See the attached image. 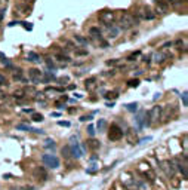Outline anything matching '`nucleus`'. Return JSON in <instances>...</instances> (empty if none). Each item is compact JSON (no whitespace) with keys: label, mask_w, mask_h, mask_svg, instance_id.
<instances>
[{"label":"nucleus","mask_w":188,"mask_h":190,"mask_svg":"<svg viewBox=\"0 0 188 190\" xmlns=\"http://www.w3.org/2000/svg\"><path fill=\"white\" fill-rule=\"evenodd\" d=\"M138 22H139V18L136 15H133V14H129V12H124L121 18H120L119 21V28L120 30H129V28H132V27H135L138 25Z\"/></svg>","instance_id":"1"},{"label":"nucleus","mask_w":188,"mask_h":190,"mask_svg":"<svg viewBox=\"0 0 188 190\" xmlns=\"http://www.w3.org/2000/svg\"><path fill=\"white\" fill-rule=\"evenodd\" d=\"M42 162L45 163V166H48L49 169H58L61 166V160L56 155H52V153H46V155L42 156Z\"/></svg>","instance_id":"2"},{"label":"nucleus","mask_w":188,"mask_h":190,"mask_svg":"<svg viewBox=\"0 0 188 190\" xmlns=\"http://www.w3.org/2000/svg\"><path fill=\"white\" fill-rule=\"evenodd\" d=\"M85 150H86V144L83 143H71L70 144V152H71V156L74 159H82L85 156Z\"/></svg>","instance_id":"3"},{"label":"nucleus","mask_w":188,"mask_h":190,"mask_svg":"<svg viewBox=\"0 0 188 190\" xmlns=\"http://www.w3.org/2000/svg\"><path fill=\"white\" fill-rule=\"evenodd\" d=\"M123 135H124V131L120 128L117 123H113L110 131H108V140L110 141H119V140L123 138Z\"/></svg>","instance_id":"4"},{"label":"nucleus","mask_w":188,"mask_h":190,"mask_svg":"<svg viewBox=\"0 0 188 190\" xmlns=\"http://www.w3.org/2000/svg\"><path fill=\"white\" fill-rule=\"evenodd\" d=\"M161 110H163L161 105H154L150 111H147V114H148V121H150L151 125H153V123H157V122L161 119Z\"/></svg>","instance_id":"5"},{"label":"nucleus","mask_w":188,"mask_h":190,"mask_svg":"<svg viewBox=\"0 0 188 190\" xmlns=\"http://www.w3.org/2000/svg\"><path fill=\"white\" fill-rule=\"evenodd\" d=\"M136 17L139 18V19H147V21H151V19L155 18V14H154L150 8H145V6H144V8H141V9L136 12Z\"/></svg>","instance_id":"6"},{"label":"nucleus","mask_w":188,"mask_h":190,"mask_svg":"<svg viewBox=\"0 0 188 190\" xmlns=\"http://www.w3.org/2000/svg\"><path fill=\"white\" fill-rule=\"evenodd\" d=\"M145 118H147V110H139L136 114H135V126H136L138 131L144 129Z\"/></svg>","instance_id":"7"},{"label":"nucleus","mask_w":188,"mask_h":190,"mask_svg":"<svg viewBox=\"0 0 188 190\" xmlns=\"http://www.w3.org/2000/svg\"><path fill=\"white\" fill-rule=\"evenodd\" d=\"M42 76H43V71H40L39 69H30L28 70V77H30V80L37 85V83H40L42 82Z\"/></svg>","instance_id":"8"},{"label":"nucleus","mask_w":188,"mask_h":190,"mask_svg":"<svg viewBox=\"0 0 188 190\" xmlns=\"http://www.w3.org/2000/svg\"><path fill=\"white\" fill-rule=\"evenodd\" d=\"M160 165H161V169L166 172L168 177H173L175 175V163H173V160H163Z\"/></svg>","instance_id":"9"},{"label":"nucleus","mask_w":188,"mask_h":190,"mask_svg":"<svg viewBox=\"0 0 188 190\" xmlns=\"http://www.w3.org/2000/svg\"><path fill=\"white\" fill-rule=\"evenodd\" d=\"M98 18H99V21L102 24H111L113 19H114V12H111V11H102V12H99Z\"/></svg>","instance_id":"10"},{"label":"nucleus","mask_w":188,"mask_h":190,"mask_svg":"<svg viewBox=\"0 0 188 190\" xmlns=\"http://www.w3.org/2000/svg\"><path fill=\"white\" fill-rule=\"evenodd\" d=\"M89 36L95 40H102V33H101V28L99 27H90L89 28Z\"/></svg>","instance_id":"11"},{"label":"nucleus","mask_w":188,"mask_h":190,"mask_svg":"<svg viewBox=\"0 0 188 190\" xmlns=\"http://www.w3.org/2000/svg\"><path fill=\"white\" fill-rule=\"evenodd\" d=\"M153 58H154V63H157V64H163V63L169 58V55H168L166 52H155Z\"/></svg>","instance_id":"12"},{"label":"nucleus","mask_w":188,"mask_h":190,"mask_svg":"<svg viewBox=\"0 0 188 190\" xmlns=\"http://www.w3.org/2000/svg\"><path fill=\"white\" fill-rule=\"evenodd\" d=\"M107 27H108V37L110 39H116V37H119V34H120V30L119 27H116V25H110V24H107Z\"/></svg>","instance_id":"13"},{"label":"nucleus","mask_w":188,"mask_h":190,"mask_svg":"<svg viewBox=\"0 0 188 190\" xmlns=\"http://www.w3.org/2000/svg\"><path fill=\"white\" fill-rule=\"evenodd\" d=\"M96 77H89V79H86L85 80V86L86 89H89V91H93L95 88H96Z\"/></svg>","instance_id":"14"},{"label":"nucleus","mask_w":188,"mask_h":190,"mask_svg":"<svg viewBox=\"0 0 188 190\" xmlns=\"http://www.w3.org/2000/svg\"><path fill=\"white\" fill-rule=\"evenodd\" d=\"M86 143H87V147H89V149H92V150H98V149L101 147V143H99L98 140H95V138L87 140Z\"/></svg>","instance_id":"15"},{"label":"nucleus","mask_w":188,"mask_h":190,"mask_svg":"<svg viewBox=\"0 0 188 190\" xmlns=\"http://www.w3.org/2000/svg\"><path fill=\"white\" fill-rule=\"evenodd\" d=\"M27 61H31V63H40V55L37 52H28L27 53Z\"/></svg>","instance_id":"16"},{"label":"nucleus","mask_w":188,"mask_h":190,"mask_svg":"<svg viewBox=\"0 0 188 190\" xmlns=\"http://www.w3.org/2000/svg\"><path fill=\"white\" fill-rule=\"evenodd\" d=\"M34 175H36V177H42V180H43V181H45V180L48 178V172H46V171H45V168H42V166L36 169V171H34Z\"/></svg>","instance_id":"17"},{"label":"nucleus","mask_w":188,"mask_h":190,"mask_svg":"<svg viewBox=\"0 0 188 190\" xmlns=\"http://www.w3.org/2000/svg\"><path fill=\"white\" fill-rule=\"evenodd\" d=\"M74 40H76L79 45H82V46H87V43H89V40H87L86 37H83V36H80V34L74 36Z\"/></svg>","instance_id":"18"},{"label":"nucleus","mask_w":188,"mask_h":190,"mask_svg":"<svg viewBox=\"0 0 188 190\" xmlns=\"http://www.w3.org/2000/svg\"><path fill=\"white\" fill-rule=\"evenodd\" d=\"M107 126H108V123H107L105 119H99L98 123H96V128H98V131H99V132H105Z\"/></svg>","instance_id":"19"},{"label":"nucleus","mask_w":188,"mask_h":190,"mask_svg":"<svg viewBox=\"0 0 188 190\" xmlns=\"http://www.w3.org/2000/svg\"><path fill=\"white\" fill-rule=\"evenodd\" d=\"M157 12L166 14V12H168V5L163 3V2H157Z\"/></svg>","instance_id":"20"},{"label":"nucleus","mask_w":188,"mask_h":190,"mask_svg":"<svg viewBox=\"0 0 188 190\" xmlns=\"http://www.w3.org/2000/svg\"><path fill=\"white\" fill-rule=\"evenodd\" d=\"M124 107H126V110L130 111V113H136L138 111V103H129V104H126Z\"/></svg>","instance_id":"21"},{"label":"nucleus","mask_w":188,"mask_h":190,"mask_svg":"<svg viewBox=\"0 0 188 190\" xmlns=\"http://www.w3.org/2000/svg\"><path fill=\"white\" fill-rule=\"evenodd\" d=\"M24 95H25V89H17V91L14 92V98H17V100L24 98Z\"/></svg>","instance_id":"22"},{"label":"nucleus","mask_w":188,"mask_h":190,"mask_svg":"<svg viewBox=\"0 0 188 190\" xmlns=\"http://www.w3.org/2000/svg\"><path fill=\"white\" fill-rule=\"evenodd\" d=\"M61 153H62V156H64L65 159H68V157H71V152H70V146H64V147L61 149Z\"/></svg>","instance_id":"23"},{"label":"nucleus","mask_w":188,"mask_h":190,"mask_svg":"<svg viewBox=\"0 0 188 190\" xmlns=\"http://www.w3.org/2000/svg\"><path fill=\"white\" fill-rule=\"evenodd\" d=\"M43 146H45L46 149H52V150H53V149L56 147V144H55V141H53V140H51V138H48V140H46Z\"/></svg>","instance_id":"24"},{"label":"nucleus","mask_w":188,"mask_h":190,"mask_svg":"<svg viewBox=\"0 0 188 190\" xmlns=\"http://www.w3.org/2000/svg\"><path fill=\"white\" fill-rule=\"evenodd\" d=\"M31 121H34V122H43V121H45V118H43V114H40V113H33V116H31Z\"/></svg>","instance_id":"25"},{"label":"nucleus","mask_w":188,"mask_h":190,"mask_svg":"<svg viewBox=\"0 0 188 190\" xmlns=\"http://www.w3.org/2000/svg\"><path fill=\"white\" fill-rule=\"evenodd\" d=\"M117 97H119V94H117V92H107V94L104 95V98H105V100H110V98H111V100H116Z\"/></svg>","instance_id":"26"},{"label":"nucleus","mask_w":188,"mask_h":190,"mask_svg":"<svg viewBox=\"0 0 188 190\" xmlns=\"http://www.w3.org/2000/svg\"><path fill=\"white\" fill-rule=\"evenodd\" d=\"M127 86L129 88H138L139 86V79H130L127 82Z\"/></svg>","instance_id":"27"},{"label":"nucleus","mask_w":188,"mask_h":190,"mask_svg":"<svg viewBox=\"0 0 188 190\" xmlns=\"http://www.w3.org/2000/svg\"><path fill=\"white\" fill-rule=\"evenodd\" d=\"M86 131H87L89 137H92V138H93V137H95V134H96V131H95V126H93V125H89Z\"/></svg>","instance_id":"28"},{"label":"nucleus","mask_w":188,"mask_h":190,"mask_svg":"<svg viewBox=\"0 0 188 190\" xmlns=\"http://www.w3.org/2000/svg\"><path fill=\"white\" fill-rule=\"evenodd\" d=\"M187 91H184L182 94H181V100H182V104H184V107H187L188 105V97H187Z\"/></svg>","instance_id":"29"},{"label":"nucleus","mask_w":188,"mask_h":190,"mask_svg":"<svg viewBox=\"0 0 188 190\" xmlns=\"http://www.w3.org/2000/svg\"><path fill=\"white\" fill-rule=\"evenodd\" d=\"M139 55H141V52H139V51L133 52V53H130V55L127 56V61H135V60H136V58L139 56Z\"/></svg>","instance_id":"30"},{"label":"nucleus","mask_w":188,"mask_h":190,"mask_svg":"<svg viewBox=\"0 0 188 190\" xmlns=\"http://www.w3.org/2000/svg\"><path fill=\"white\" fill-rule=\"evenodd\" d=\"M56 58H58V61H61V63H70V58L67 55H56Z\"/></svg>","instance_id":"31"},{"label":"nucleus","mask_w":188,"mask_h":190,"mask_svg":"<svg viewBox=\"0 0 188 190\" xmlns=\"http://www.w3.org/2000/svg\"><path fill=\"white\" fill-rule=\"evenodd\" d=\"M5 85H8V80H6L5 74H2V73H0V86H5Z\"/></svg>","instance_id":"32"},{"label":"nucleus","mask_w":188,"mask_h":190,"mask_svg":"<svg viewBox=\"0 0 188 190\" xmlns=\"http://www.w3.org/2000/svg\"><path fill=\"white\" fill-rule=\"evenodd\" d=\"M93 119V116L92 114H87V116H82L80 118V122H89V121H92Z\"/></svg>","instance_id":"33"},{"label":"nucleus","mask_w":188,"mask_h":190,"mask_svg":"<svg viewBox=\"0 0 188 190\" xmlns=\"http://www.w3.org/2000/svg\"><path fill=\"white\" fill-rule=\"evenodd\" d=\"M46 64H48V67L52 70H55V64H53V61H52L51 58H46Z\"/></svg>","instance_id":"34"},{"label":"nucleus","mask_w":188,"mask_h":190,"mask_svg":"<svg viewBox=\"0 0 188 190\" xmlns=\"http://www.w3.org/2000/svg\"><path fill=\"white\" fill-rule=\"evenodd\" d=\"M76 55H87V49H76Z\"/></svg>","instance_id":"35"},{"label":"nucleus","mask_w":188,"mask_h":190,"mask_svg":"<svg viewBox=\"0 0 188 190\" xmlns=\"http://www.w3.org/2000/svg\"><path fill=\"white\" fill-rule=\"evenodd\" d=\"M58 125H59V126H67V128H68L71 123H70L68 121H59V122H58Z\"/></svg>","instance_id":"36"},{"label":"nucleus","mask_w":188,"mask_h":190,"mask_svg":"<svg viewBox=\"0 0 188 190\" xmlns=\"http://www.w3.org/2000/svg\"><path fill=\"white\" fill-rule=\"evenodd\" d=\"M58 82H59L61 85H64V83H67V82H68V77H61V79H58Z\"/></svg>","instance_id":"37"},{"label":"nucleus","mask_w":188,"mask_h":190,"mask_svg":"<svg viewBox=\"0 0 188 190\" xmlns=\"http://www.w3.org/2000/svg\"><path fill=\"white\" fill-rule=\"evenodd\" d=\"M55 105H56V107H58L59 110H65V104H62V103H56Z\"/></svg>","instance_id":"38"},{"label":"nucleus","mask_w":188,"mask_h":190,"mask_svg":"<svg viewBox=\"0 0 188 190\" xmlns=\"http://www.w3.org/2000/svg\"><path fill=\"white\" fill-rule=\"evenodd\" d=\"M158 98H161V92H157V94H154V97H153L154 101H157Z\"/></svg>","instance_id":"39"},{"label":"nucleus","mask_w":188,"mask_h":190,"mask_svg":"<svg viewBox=\"0 0 188 190\" xmlns=\"http://www.w3.org/2000/svg\"><path fill=\"white\" fill-rule=\"evenodd\" d=\"M151 137H147V138H142V140H139V144H144V143H147V141H151Z\"/></svg>","instance_id":"40"},{"label":"nucleus","mask_w":188,"mask_h":190,"mask_svg":"<svg viewBox=\"0 0 188 190\" xmlns=\"http://www.w3.org/2000/svg\"><path fill=\"white\" fill-rule=\"evenodd\" d=\"M5 14H6V9H0V21H3V18H5Z\"/></svg>","instance_id":"41"},{"label":"nucleus","mask_w":188,"mask_h":190,"mask_svg":"<svg viewBox=\"0 0 188 190\" xmlns=\"http://www.w3.org/2000/svg\"><path fill=\"white\" fill-rule=\"evenodd\" d=\"M142 61H144V63H147V64H150V61H151V56H150V55H148V56H144V58H142Z\"/></svg>","instance_id":"42"},{"label":"nucleus","mask_w":188,"mask_h":190,"mask_svg":"<svg viewBox=\"0 0 188 190\" xmlns=\"http://www.w3.org/2000/svg\"><path fill=\"white\" fill-rule=\"evenodd\" d=\"M119 63V60H111V61H107V64L108 66H114V64H117Z\"/></svg>","instance_id":"43"},{"label":"nucleus","mask_w":188,"mask_h":190,"mask_svg":"<svg viewBox=\"0 0 188 190\" xmlns=\"http://www.w3.org/2000/svg\"><path fill=\"white\" fill-rule=\"evenodd\" d=\"M22 111H24V113H31V114L34 113V110H33V108H24Z\"/></svg>","instance_id":"44"},{"label":"nucleus","mask_w":188,"mask_h":190,"mask_svg":"<svg viewBox=\"0 0 188 190\" xmlns=\"http://www.w3.org/2000/svg\"><path fill=\"white\" fill-rule=\"evenodd\" d=\"M172 45H173L172 42H168V43H164V45H163L161 48H163V49H166V48H169V46H172Z\"/></svg>","instance_id":"45"},{"label":"nucleus","mask_w":188,"mask_h":190,"mask_svg":"<svg viewBox=\"0 0 188 190\" xmlns=\"http://www.w3.org/2000/svg\"><path fill=\"white\" fill-rule=\"evenodd\" d=\"M74 95H76V98H77V100H82V98H83V95H82V94H74Z\"/></svg>","instance_id":"46"},{"label":"nucleus","mask_w":188,"mask_h":190,"mask_svg":"<svg viewBox=\"0 0 188 190\" xmlns=\"http://www.w3.org/2000/svg\"><path fill=\"white\" fill-rule=\"evenodd\" d=\"M11 177H12V175H11V174H5V175H3V178H6V180H9V178H11Z\"/></svg>","instance_id":"47"},{"label":"nucleus","mask_w":188,"mask_h":190,"mask_svg":"<svg viewBox=\"0 0 188 190\" xmlns=\"http://www.w3.org/2000/svg\"><path fill=\"white\" fill-rule=\"evenodd\" d=\"M107 107H110V108H113V107H114V101H113V103H107Z\"/></svg>","instance_id":"48"},{"label":"nucleus","mask_w":188,"mask_h":190,"mask_svg":"<svg viewBox=\"0 0 188 190\" xmlns=\"http://www.w3.org/2000/svg\"><path fill=\"white\" fill-rule=\"evenodd\" d=\"M5 58H6V55H5L3 52H0V61H2V60H5Z\"/></svg>","instance_id":"49"},{"label":"nucleus","mask_w":188,"mask_h":190,"mask_svg":"<svg viewBox=\"0 0 188 190\" xmlns=\"http://www.w3.org/2000/svg\"><path fill=\"white\" fill-rule=\"evenodd\" d=\"M68 111H70V113H76V111H77V108H70Z\"/></svg>","instance_id":"50"},{"label":"nucleus","mask_w":188,"mask_h":190,"mask_svg":"<svg viewBox=\"0 0 188 190\" xmlns=\"http://www.w3.org/2000/svg\"><path fill=\"white\" fill-rule=\"evenodd\" d=\"M51 116H53V118H58V116H59V113H51Z\"/></svg>","instance_id":"51"},{"label":"nucleus","mask_w":188,"mask_h":190,"mask_svg":"<svg viewBox=\"0 0 188 190\" xmlns=\"http://www.w3.org/2000/svg\"><path fill=\"white\" fill-rule=\"evenodd\" d=\"M11 190H19V189H11Z\"/></svg>","instance_id":"52"},{"label":"nucleus","mask_w":188,"mask_h":190,"mask_svg":"<svg viewBox=\"0 0 188 190\" xmlns=\"http://www.w3.org/2000/svg\"><path fill=\"white\" fill-rule=\"evenodd\" d=\"M168 2H173V0H168Z\"/></svg>","instance_id":"53"}]
</instances>
